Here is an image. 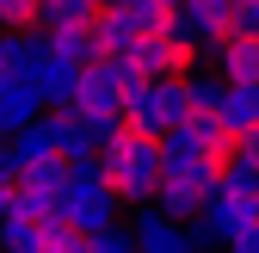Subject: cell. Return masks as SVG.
I'll return each instance as SVG.
<instances>
[{"label": "cell", "mask_w": 259, "mask_h": 253, "mask_svg": "<svg viewBox=\"0 0 259 253\" xmlns=\"http://www.w3.org/2000/svg\"><path fill=\"white\" fill-rule=\"evenodd\" d=\"M130 229H136L142 253H204L198 241H191V229H179V223H173L167 210H142V216H136Z\"/></svg>", "instance_id": "obj_5"}, {"label": "cell", "mask_w": 259, "mask_h": 253, "mask_svg": "<svg viewBox=\"0 0 259 253\" xmlns=\"http://www.w3.org/2000/svg\"><path fill=\"white\" fill-rule=\"evenodd\" d=\"M229 253H259V223H253V229H241V235L229 241Z\"/></svg>", "instance_id": "obj_18"}, {"label": "cell", "mask_w": 259, "mask_h": 253, "mask_svg": "<svg viewBox=\"0 0 259 253\" xmlns=\"http://www.w3.org/2000/svg\"><path fill=\"white\" fill-rule=\"evenodd\" d=\"M173 7H179V0H173Z\"/></svg>", "instance_id": "obj_20"}, {"label": "cell", "mask_w": 259, "mask_h": 253, "mask_svg": "<svg viewBox=\"0 0 259 253\" xmlns=\"http://www.w3.org/2000/svg\"><path fill=\"white\" fill-rule=\"evenodd\" d=\"M185 99H191V117H222L229 80H222L216 68H198V74H185Z\"/></svg>", "instance_id": "obj_8"}, {"label": "cell", "mask_w": 259, "mask_h": 253, "mask_svg": "<svg viewBox=\"0 0 259 253\" xmlns=\"http://www.w3.org/2000/svg\"><path fill=\"white\" fill-rule=\"evenodd\" d=\"M241 161H247V167H259V130H247V136H241Z\"/></svg>", "instance_id": "obj_19"}, {"label": "cell", "mask_w": 259, "mask_h": 253, "mask_svg": "<svg viewBox=\"0 0 259 253\" xmlns=\"http://www.w3.org/2000/svg\"><path fill=\"white\" fill-rule=\"evenodd\" d=\"M0 247H7V253H44V223L7 216V223H0Z\"/></svg>", "instance_id": "obj_14"}, {"label": "cell", "mask_w": 259, "mask_h": 253, "mask_svg": "<svg viewBox=\"0 0 259 253\" xmlns=\"http://www.w3.org/2000/svg\"><path fill=\"white\" fill-rule=\"evenodd\" d=\"M0 31H44V0H0Z\"/></svg>", "instance_id": "obj_15"}, {"label": "cell", "mask_w": 259, "mask_h": 253, "mask_svg": "<svg viewBox=\"0 0 259 253\" xmlns=\"http://www.w3.org/2000/svg\"><path fill=\"white\" fill-rule=\"evenodd\" d=\"M105 13V0H44V31H87Z\"/></svg>", "instance_id": "obj_9"}, {"label": "cell", "mask_w": 259, "mask_h": 253, "mask_svg": "<svg viewBox=\"0 0 259 253\" xmlns=\"http://www.w3.org/2000/svg\"><path fill=\"white\" fill-rule=\"evenodd\" d=\"M13 210H19V179H7V173H0V223H7Z\"/></svg>", "instance_id": "obj_17"}, {"label": "cell", "mask_w": 259, "mask_h": 253, "mask_svg": "<svg viewBox=\"0 0 259 253\" xmlns=\"http://www.w3.org/2000/svg\"><path fill=\"white\" fill-rule=\"evenodd\" d=\"M130 111V130H142V136H179V123L191 117V99H185V80H142L136 93L123 99Z\"/></svg>", "instance_id": "obj_3"}, {"label": "cell", "mask_w": 259, "mask_h": 253, "mask_svg": "<svg viewBox=\"0 0 259 253\" xmlns=\"http://www.w3.org/2000/svg\"><path fill=\"white\" fill-rule=\"evenodd\" d=\"M68 223L87 241L117 229V192L105 185V173H74V185H68Z\"/></svg>", "instance_id": "obj_4"}, {"label": "cell", "mask_w": 259, "mask_h": 253, "mask_svg": "<svg viewBox=\"0 0 259 253\" xmlns=\"http://www.w3.org/2000/svg\"><path fill=\"white\" fill-rule=\"evenodd\" d=\"M80 74H87V68H74V62H62V56H50L44 68H37V80H44V93H50L56 105H68V99H74V87H80Z\"/></svg>", "instance_id": "obj_13"}, {"label": "cell", "mask_w": 259, "mask_h": 253, "mask_svg": "<svg viewBox=\"0 0 259 253\" xmlns=\"http://www.w3.org/2000/svg\"><path fill=\"white\" fill-rule=\"evenodd\" d=\"M216 192H222V173H216V161L204 148H185L179 136H167V173H160V198H154V210H167L173 223H198V216L216 204Z\"/></svg>", "instance_id": "obj_1"}, {"label": "cell", "mask_w": 259, "mask_h": 253, "mask_svg": "<svg viewBox=\"0 0 259 253\" xmlns=\"http://www.w3.org/2000/svg\"><path fill=\"white\" fill-rule=\"evenodd\" d=\"M222 123H229L235 136L259 130V87H229V105H222Z\"/></svg>", "instance_id": "obj_12"}, {"label": "cell", "mask_w": 259, "mask_h": 253, "mask_svg": "<svg viewBox=\"0 0 259 253\" xmlns=\"http://www.w3.org/2000/svg\"><path fill=\"white\" fill-rule=\"evenodd\" d=\"M50 56L74 62V68H99V44H93V31H50Z\"/></svg>", "instance_id": "obj_11"}, {"label": "cell", "mask_w": 259, "mask_h": 253, "mask_svg": "<svg viewBox=\"0 0 259 253\" xmlns=\"http://www.w3.org/2000/svg\"><path fill=\"white\" fill-rule=\"evenodd\" d=\"M87 253H142V241H136V229H105L87 241Z\"/></svg>", "instance_id": "obj_16"}, {"label": "cell", "mask_w": 259, "mask_h": 253, "mask_svg": "<svg viewBox=\"0 0 259 253\" xmlns=\"http://www.w3.org/2000/svg\"><path fill=\"white\" fill-rule=\"evenodd\" d=\"M105 185L117 192V204H136V216L142 210H154V198H160V173H167V142L160 136H142V130H130L123 142H111L105 148Z\"/></svg>", "instance_id": "obj_2"}, {"label": "cell", "mask_w": 259, "mask_h": 253, "mask_svg": "<svg viewBox=\"0 0 259 253\" xmlns=\"http://www.w3.org/2000/svg\"><path fill=\"white\" fill-rule=\"evenodd\" d=\"M123 13H130V25H136V37H167L173 19H179L173 0H123Z\"/></svg>", "instance_id": "obj_10"}, {"label": "cell", "mask_w": 259, "mask_h": 253, "mask_svg": "<svg viewBox=\"0 0 259 253\" xmlns=\"http://www.w3.org/2000/svg\"><path fill=\"white\" fill-rule=\"evenodd\" d=\"M87 31H93V44H99V56H130V50H136V25H130L123 7H105Z\"/></svg>", "instance_id": "obj_7"}, {"label": "cell", "mask_w": 259, "mask_h": 253, "mask_svg": "<svg viewBox=\"0 0 259 253\" xmlns=\"http://www.w3.org/2000/svg\"><path fill=\"white\" fill-rule=\"evenodd\" d=\"M210 68L229 87H259V37H229L210 50Z\"/></svg>", "instance_id": "obj_6"}]
</instances>
